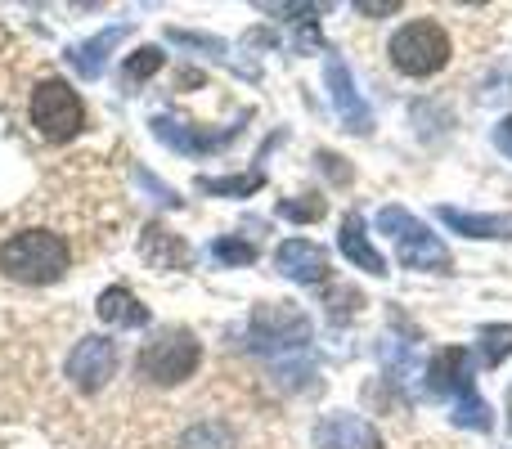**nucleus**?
I'll use <instances>...</instances> for the list:
<instances>
[{
  "label": "nucleus",
  "instance_id": "5701e85b",
  "mask_svg": "<svg viewBox=\"0 0 512 449\" xmlns=\"http://www.w3.org/2000/svg\"><path fill=\"white\" fill-rule=\"evenodd\" d=\"M212 256L221 265H252L256 256V243H248V238H212Z\"/></svg>",
  "mask_w": 512,
  "mask_h": 449
},
{
  "label": "nucleus",
  "instance_id": "20e7f679",
  "mask_svg": "<svg viewBox=\"0 0 512 449\" xmlns=\"http://www.w3.org/2000/svg\"><path fill=\"white\" fill-rule=\"evenodd\" d=\"M387 54L405 77H432L450 63V32L436 18H414L387 41Z\"/></svg>",
  "mask_w": 512,
  "mask_h": 449
},
{
  "label": "nucleus",
  "instance_id": "c85d7f7f",
  "mask_svg": "<svg viewBox=\"0 0 512 449\" xmlns=\"http://www.w3.org/2000/svg\"><path fill=\"white\" fill-rule=\"evenodd\" d=\"M508 414H512V396H508Z\"/></svg>",
  "mask_w": 512,
  "mask_h": 449
},
{
  "label": "nucleus",
  "instance_id": "ddd939ff",
  "mask_svg": "<svg viewBox=\"0 0 512 449\" xmlns=\"http://www.w3.org/2000/svg\"><path fill=\"white\" fill-rule=\"evenodd\" d=\"M337 247H342V256H346V261H351V265H360L364 274H378V279H382V274H387V261H382V252L369 243V234H364V216H360V212H351V216H346V221H342V234H337Z\"/></svg>",
  "mask_w": 512,
  "mask_h": 449
},
{
  "label": "nucleus",
  "instance_id": "dca6fc26",
  "mask_svg": "<svg viewBox=\"0 0 512 449\" xmlns=\"http://www.w3.org/2000/svg\"><path fill=\"white\" fill-rule=\"evenodd\" d=\"M445 225L454 234H468V238H512V216H472V212H459V207H436Z\"/></svg>",
  "mask_w": 512,
  "mask_h": 449
},
{
  "label": "nucleus",
  "instance_id": "7ed1b4c3",
  "mask_svg": "<svg viewBox=\"0 0 512 449\" xmlns=\"http://www.w3.org/2000/svg\"><path fill=\"white\" fill-rule=\"evenodd\" d=\"M198 364H203L198 337L185 333V328H167L162 337L144 342L135 369H140V378L153 382V387H180V382H189L198 373Z\"/></svg>",
  "mask_w": 512,
  "mask_h": 449
},
{
  "label": "nucleus",
  "instance_id": "aec40b11",
  "mask_svg": "<svg viewBox=\"0 0 512 449\" xmlns=\"http://www.w3.org/2000/svg\"><path fill=\"white\" fill-rule=\"evenodd\" d=\"M162 63H167V50H162V45H140V50L126 54V63H122V86L149 81L153 72H162Z\"/></svg>",
  "mask_w": 512,
  "mask_h": 449
},
{
  "label": "nucleus",
  "instance_id": "1a4fd4ad",
  "mask_svg": "<svg viewBox=\"0 0 512 449\" xmlns=\"http://www.w3.org/2000/svg\"><path fill=\"white\" fill-rule=\"evenodd\" d=\"M324 81H328V95H333V108H337V117H342L346 131L369 135L373 113H369V104H364V95L355 90L351 63H346L342 54H328V63H324Z\"/></svg>",
  "mask_w": 512,
  "mask_h": 449
},
{
  "label": "nucleus",
  "instance_id": "6ab92c4d",
  "mask_svg": "<svg viewBox=\"0 0 512 449\" xmlns=\"http://www.w3.org/2000/svg\"><path fill=\"white\" fill-rule=\"evenodd\" d=\"M450 423L454 427H468V432H490V427H495V418H490V405L477 396V382H472V387H463L459 396H454Z\"/></svg>",
  "mask_w": 512,
  "mask_h": 449
},
{
  "label": "nucleus",
  "instance_id": "a211bd4d",
  "mask_svg": "<svg viewBox=\"0 0 512 449\" xmlns=\"http://www.w3.org/2000/svg\"><path fill=\"white\" fill-rule=\"evenodd\" d=\"M144 256H149V261H162V270H185L189 265V247L162 225L144 229Z\"/></svg>",
  "mask_w": 512,
  "mask_h": 449
},
{
  "label": "nucleus",
  "instance_id": "f3484780",
  "mask_svg": "<svg viewBox=\"0 0 512 449\" xmlns=\"http://www.w3.org/2000/svg\"><path fill=\"white\" fill-rule=\"evenodd\" d=\"M176 449H239V436H234V427L225 418H203V423L180 432Z\"/></svg>",
  "mask_w": 512,
  "mask_h": 449
},
{
  "label": "nucleus",
  "instance_id": "4468645a",
  "mask_svg": "<svg viewBox=\"0 0 512 449\" xmlns=\"http://www.w3.org/2000/svg\"><path fill=\"white\" fill-rule=\"evenodd\" d=\"M126 36V23H117V27H104V32L95 36V41H81V45H68V54L63 59L72 63V68L81 72V77H104V63H108V50H113L117 41Z\"/></svg>",
  "mask_w": 512,
  "mask_h": 449
},
{
  "label": "nucleus",
  "instance_id": "423d86ee",
  "mask_svg": "<svg viewBox=\"0 0 512 449\" xmlns=\"http://www.w3.org/2000/svg\"><path fill=\"white\" fill-rule=\"evenodd\" d=\"M27 113H32L36 131H41L45 140H54V144L81 135V126H86V104H81V95L68 86V81H41V86L32 90Z\"/></svg>",
  "mask_w": 512,
  "mask_h": 449
},
{
  "label": "nucleus",
  "instance_id": "f03ea898",
  "mask_svg": "<svg viewBox=\"0 0 512 449\" xmlns=\"http://www.w3.org/2000/svg\"><path fill=\"white\" fill-rule=\"evenodd\" d=\"M378 234H387L400 252V265L405 270H427V274H450L454 256L441 238L432 234L418 216H409L405 207H382L378 212Z\"/></svg>",
  "mask_w": 512,
  "mask_h": 449
},
{
  "label": "nucleus",
  "instance_id": "4be33fe9",
  "mask_svg": "<svg viewBox=\"0 0 512 449\" xmlns=\"http://www.w3.org/2000/svg\"><path fill=\"white\" fill-rule=\"evenodd\" d=\"M261 185H265L261 171L239 176V180H221V176H203V180H198V189H203V194H216V198H243V194H256Z\"/></svg>",
  "mask_w": 512,
  "mask_h": 449
},
{
  "label": "nucleus",
  "instance_id": "0eeeda50",
  "mask_svg": "<svg viewBox=\"0 0 512 449\" xmlns=\"http://www.w3.org/2000/svg\"><path fill=\"white\" fill-rule=\"evenodd\" d=\"M117 373V342L113 337H81L63 360V378L81 391V396H99Z\"/></svg>",
  "mask_w": 512,
  "mask_h": 449
},
{
  "label": "nucleus",
  "instance_id": "cd10ccee",
  "mask_svg": "<svg viewBox=\"0 0 512 449\" xmlns=\"http://www.w3.org/2000/svg\"><path fill=\"white\" fill-rule=\"evenodd\" d=\"M355 9H360V14H396V0H391V5H369V0H360V5H355Z\"/></svg>",
  "mask_w": 512,
  "mask_h": 449
},
{
  "label": "nucleus",
  "instance_id": "6e6552de",
  "mask_svg": "<svg viewBox=\"0 0 512 449\" xmlns=\"http://www.w3.org/2000/svg\"><path fill=\"white\" fill-rule=\"evenodd\" d=\"M243 122H248V113L239 117L234 126H221V131H198V126H189V122H180V117H167V113H158L153 117V135H158L167 149H176V153H185V158H207V153H221L230 140H239V131H243Z\"/></svg>",
  "mask_w": 512,
  "mask_h": 449
},
{
  "label": "nucleus",
  "instance_id": "a878e982",
  "mask_svg": "<svg viewBox=\"0 0 512 449\" xmlns=\"http://www.w3.org/2000/svg\"><path fill=\"white\" fill-rule=\"evenodd\" d=\"M319 167H324L333 180H342V185L351 180V167H346V162L337 158V153H328V149H319Z\"/></svg>",
  "mask_w": 512,
  "mask_h": 449
},
{
  "label": "nucleus",
  "instance_id": "412c9836",
  "mask_svg": "<svg viewBox=\"0 0 512 449\" xmlns=\"http://www.w3.org/2000/svg\"><path fill=\"white\" fill-rule=\"evenodd\" d=\"M477 351H481V364H486V369H499V364L508 360L512 355V324H486L477 333Z\"/></svg>",
  "mask_w": 512,
  "mask_h": 449
},
{
  "label": "nucleus",
  "instance_id": "bb28decb",
  "mask_svg": "<svg viewBox=\"0 0 512 449\" xmlns=\"http://www.w3.org/2000/svg\"><path fill=\"white\" fill-rule=\"evenodd\" d=\"M495 144H499V153H504V158H512V117H504V122L495 126Z\"/></svg>",
  "mask_w": 512,
  "mask_h": 449
},
{
  "label": "nucleus",
  "instance_id": "9d476101",
  "mask_svg": "<svg viewBox=\"0 0 512 449\" xmlns=\"http://www.w3.org/2000/svg\"><path fill=\"white\" fill-rule=\"evenodd\" d=\"M315 449H382V432L360 414H324L315 423Z\"/></svg>",
  "mask_w": 512,
  "mask_h": 449
},
{
  "label": "nucleus",
  "instance_id": "2eb2a0df",
  "mask_svg": "<svg viewBox=\"0 0 512 449\" xmlns=\"http://www.w3.org/2000/svg\"><path fill=\"white\" fill-rule=\"evenodd\" d=\"M95 310H99L104 324H117V328H144L149 324V306H140V297H135L131 288H122V283L99 292Z\"/></svg>",
  "mask_w": 512,
  "mask_h": 449
},
{
  "label": "nucleus",
  "instance_id": "39448f33",
  "mask_svg": "<svg viewBox=\"0 0 512 449\" xmlns=\"http://www.w3.org/2000/svg\"><path fill=\"white\" fill-rule=\"evenodd\" d=\"M248 333H252V351L270 355V360L279 364L288 351H297V355L306 351L310 319H306V310H297L292 301H261V306L252 310Z\"/></svg>",
  "mask_w": 512,
  "mask_h": 449
},
{
  "label": "nucleus",
  "instance_id": "393cba45",
  "mask_svg": "<svg viewBox=\"0 0 512 449\" xmlns=\"http://www.w3.org/2000/svg\"><path fill=\"white\" fill-rule=\"evenodd\" d=\"M135 180H140V185L149 189V194L158 198V203H167V207H180L176 189H171V185H162V180H153V176H149V171H144V167H135Z\"/></svg>",
  "mask_w": 512,
  "mask_h": 449
},
{
  "label": "nucleus",
  "instance_id": "b1692460",
  "mask_svg": "<svg viewBox=\"0 0 512 449\" xmlns=\"http://www.w3.org/2000/svg\"><path fill=\"white\" fill-rule=\"evenodd\" d=\"M328 207H324V198L319 194H297V198H283L279 203V216H288V221H297V225H306V221H319Z\"/></svg>",
  "mask_w": 512,
  "mask_h": 449
},
{
  "label": "nucleus",
  "instance_id": "f257e3e1",
  "mask_svg": "<svg viewBox=\"0 0 512 449\" xmlns=\"http://www.w3.org/2000/svg\"><path fill=\"white\" fill-rule=\"evenodd\" d=\"M0 274L18 283H59L68 274V243L50 229H23L0 243Z\"/></svg>",
  "mask_w": 512,
  "mask_h": 449
},
{
  "label": "nucleus",
  "instance_id": "f8f14e48",
  "mask_svg": "<svg viewBox=\"0 0 512 449\" xmlns=\"http://www.w3.org/2000/svg\"><path fill=\"white\" fill-rule=\"evenodd\" d=\"M463 387H472V355L463 346H445L427 364V391L432 396H459Z\"/></svg>",
  "mask_w": 512,
  "mask_h": 449
},
{
  "label": "nucleus",
  "instance_id": "9b49d317",
  "mask_svg": "<svg viewBox=\"0 0 512 449\" xmlns=\"http://www.w3.org/2000/svg\"><path fill=\"white\" fill-rule=\"evenodd\" d=\"M274 270L292 283H324L328 279V252L310 238H283L274 252Z\"/></svg>",
  "mask_w": 512,
  "mask_h": 449
}]
</instances>
